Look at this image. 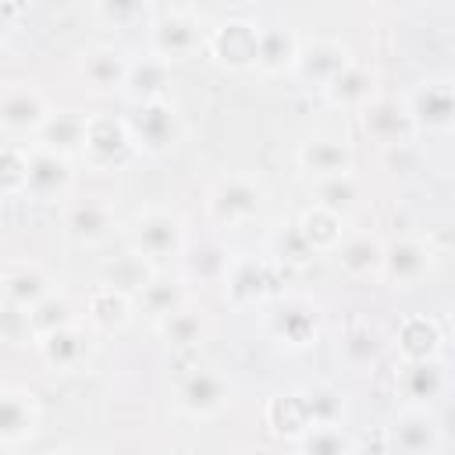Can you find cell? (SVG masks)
<instances>
[{"mask_svg": "<svg viewBox=\"0 0 455 455\" xmlns=\"http://www.w3.org/2000/svg\"><path fill=\"white\" fill-rule=\"evenodd\" d=\"M0 121L7 135H28L50 124L46 96L28 82H7L0 92Z\"/></svg>", "mask_w": 455, "mask_h": 455, "instance_id": "1", "label": "cell"}, {"mask_svg": "<svg viewBox=\"0 0 455 455\" xmlns=\"http://www.w3.org/2000/svg\"><path fill=\"white\" fill-rule=\"evenodd\" d=\"M263 206V192L249 181V178H224L213 192H210V217L217 224L238 228L249 217H256Z\"/></svg>", "mask_w": 455, "mask_h": 455, "instance_id": "2", "label": "cell"}, {"mask_svg": "<svg viewBox=\"0 0 455 455\" xmlns=\"http://www.w3.org/2000/svg\"><path fill=\"white\" fill-rule=\"evenodd\" d=\"M50 295H53V277L39 263H25V259L21 263H7V270H4V299H7L11 309L28 313Z\"/></svg>", "mask_w": 455, "mask_h": 455, "instance_id": "3", "label": "cell"}, {"mask_svg": "<svg viewBox=\"0 0 455 455\" xmlns=\"http://www.w3.org/2000/svg\"><path fill=\"white\" fill-rule=\"evenodd\" d=\"M110 228H114V210L100 196H89V199L64 206V235L78 245H92V242L107 238Z\"/></svg>", "mask_w": 455, "mask_h": 455, "instance_id": "4", "label": "cell"}, {"mask_svg": "<svg viewBox=\"0 0 455 455\" xmlns=\"http://www.w3.org/2000/svg\"><path fill=\"white\" fill-rule=\"evenodd\" d=\"M36 419H39L36 395L28 387H4V398H0V437H4V444L11 448V444H21L25 437H32Z\"/></svg>", "mask_w": 455, "mask_h": 455, "instance_id": "5", "label": "cell"}, {"mask_svg": "<svg viewBox=\"0 0 455 455\" xmlns=\"http://www.w3.org/2000/svg\"><path fill=\"white\" fill-rule=\"evenodd\" d=\"M71 171H68V156L60 149H32L28 153V185L25 192H32L36 199H53L68 188Z\"/></svg>", "mask_w": 455, "mask_h": 455, "instance_id": "6", "label": "cell"}, {"mask_svg": "<svg viewBox=\"0 0 455 455\" xmlns=\"http://www.w3.org/2000/svg\"><path fill=\"white\" fill-rule=\"evenodd\" d=\"M231 398V387L220 373L213 370H192L185 377V384L178 387V402L181 409H188L192 416H206V412H217L224 402Z\"/></svg>", "mask_w": 455, "mask_h": 455, "instance_id": "7", "label": "cell"}, {"mask_svg": "<svg viewBox=\"0 0 455 455\" xmlns=\"http://www.w3.org/2000/svg\"><path fill=\"white\" fill-rule=\"evenodd\" d=\"M128 135L132 142L160 153L167 146H174V135H178V124H174V110L160 107V103H146L132 121H128Z\"/></svg>", "mask_w": 455, "mask_h": 455, "instance_id": "8", "label": "cell"}, {"mask_svg": "<svg viewBox=\"0 0 455 455\" xmlns=\"http://www.w3.org/2000/svg\"><path fill=\"white\" fill-rule=\"evenodd\" d=\"M427 270H430V252L419 242L405 238L384 249V277L395 281V288H412Z\"/></svg>", "mask_w": 455, "mask_h": 455, "instance_id": "9", "label": "cell"}, {"mask_svg": "<svg viewBox=\"0 0 455 455\" xmlns=\"http://www.w3.org/2000/svg\"><path fill=\"white\" fill-rule=\"evenodd\" d=\"M135 242L142 249V256H167V252H178V242H181V224L171 217V213H142L135 220Z\"/></svg>", "mask_w": 455, "mask_h": 455, "instance_id": "10", "label": "cell"}, {"mask_svg": "<svg viewBox=\"0 0 455 455\" xmlns=\"http://www.w3.org/2000/svg\"><path fill=\"white\" fill-rule=\"evenodd\" d=\"M441 441V430H437V419L423 409H412L405 416H398L395 423V448L402 455H430Z\"/></svg>", "mask_w": 455, "mask_h": 455, "instance_id": "11", "label": "cell"}, {"mask_svg": "<svg viewBox=\"0 0 455 455\" xmlns=\"http://www.w3.org/2000/svg\"><path fill=\"white\" fill-rule=\"evenodd\" d=\"M348 160H352V153H348V146L338 142V139H309V142L299 149V164H302L309 174L323 178V181L348 174Z\"/></svg>", "mask_w": 455, "mask_h": 455, "instance_id": "12", "label": "cell"}, {"mask_svg": "<svg viewBox=\"0 0 455 455\" xmlns=\"http://www.w3.org/2000/svg\"><path fill=\"white\" fill-rule=\"evenodd\" d=\"M363 121H366V132L373 139L395 146V142H402L409 135V128H412L416 117H412V110L398 107L395 100H377V103H366V117Z\"/></svg>", "mask_w": 455, "mask_h": 455, "instance_id": "13", "label": "cell"}, {"mask_svg": "<svg viewBox=\"0 0 455 455\" xmlns=\"http://www.w3.org/2000/svg\"><path fill=\"white\" fill-rule=\"evenodd\" d=\"M128 142H132V135H128V124H114V121H107V117H96V121H89L85 124V139H82V149L89 153V160L92 164H114V156L117 153H124L128 149Z\"/></svg>", "mask_w": 455, "mask_h": 455, "instance_id": "14", "label": "cell"}, {"mask_svg": "<svg viewBox=\"0 0 455 455\" xmlns=\"http://www.w3.org/2000/svg\"><path fill=\"white\" fill-rule=\"evenodd\" d=\"M341 267L348 277H370L384 274V245L373 235H348L341 242Z\"/></svg>", "mask_w": 455, "mask_h": 455, "instance_id": "15", "label": "cell"}, {"mask_svg": "<svg viewBox=\"0 0 455 455\" xmlns=\"http://www.w3.org/2000/svg\"><path fill=\"white\" fill-rule=\"evenodd\" d=\"M412 117L430 124V128H448L455 124V92L441 82H430L423 85L416 96H412Z\"/></svg>", "mask_w": 455, "mask_h": 455, "instance_id": "16", "label": "cell"}, {"mask_svg": "<svg viewBox=\"0 0 455 455\" xmlns=\"http://www.w3.org/2000/svg\"><path fill=\"white\" fill-rule=\"evenodd\" d=\"M82 75L89 78L92 89H117L128 78V60L110 46H96L82 53Z\"/></svg>", "mask_w": 455, "mask_h": 455, "instance_id": "17", "label": "cell"}, {"mask_svg": "<svg viewBox=\"0 0 455 455\" xmlns=\"http://www.w3.org/2000/svg\"><path fill=\"white\" fill-rule=\"evenodd\" d=\"M39 345H43L46 363H50V366H57V370H71V366L85 355L82 331H75V327H60V331H53V334H46Z\"/></svg>", "mask_w": 455, "mask_h": 455, "instance_id": "18", "label": "cell"}, {"mask_svg": "<svg viewBox=\"0 0 455 455\" xmlns=\"http://www.w3.org/2000/svg\"><path fill=\"white\" fill-rule=\"evenodd\" d=\"M302 455H352V441L334 423H316L302 434Z\"/></svg>", "mask_w": 455, "mask_h": 455, "instance_id": "19", "label": "cell"}, {"mask_svg": "<svg viewBox=\"0 0 455 455\" xmlns=\"http://www.w3.org/2000/svg\"><path fill=\"white\" fill-rule=\"evenodd\" d=\"M124 316H128V302H124L121 291H114V288H100V291L89 299V320H92L96 327H103V331L121 327Z\"/></svg>", "mask_w": 455, "mask_h": 455, "instance_id": "20", "label": "cell"}, {"mask_svg": "<svg viewBox=\"0 0 455 455\" xmlns=\"http://www.w3.org/2000/svg\"><path fill=\"white\" fill-rule=\"evenodd\" d=\"M164 338H171L174 345H192V341H199L203 338V331H206V316H203V309H188V306H181L178 313H171V316H164Z\"/></svg>", "mask_w": 455, "mask_h": 455, "instance_id": "21", "label": "cell"}, {"mask_svg": "<svg viewBox=\"0 0 455 455\" xmlns=\"http://www.w3.org/2000/svg\"><path fill=\"white\" fill-rule=\"evenodd\" d=\"M299 68L309 75V78H316V68H327V85L348 68V57H345V50L338 46V43H316L306 57H299Z\"/></svg>", "mask_w": 455, "mask_h": 455, "instance_id": "22", "label": "cell"}, {"mask_svg": "<svg viewBox=\"0 0 455 455\" xmlns=\"http://www.w3.org/2000/svg\"><path fill=\"white\" fill-rule=\"evenodd\" d=\"M295 57V46H291V36L284 32V28H267V32H259V57H256V64H263V68H281V64H288Z\"/></svg>", "mask_w": 455, "mask_h": 455, "instance_id": "23", "label": "cell"}, {"mask_svg": "<svg viewBox=\"0 0 455 455\" xmlns=\"http://www.w3.org/2000/svg\"><path fill=\"white\" fill-rule=\"evenodd\" d=\"M153 36H156V50H160L164 57H181V53H188L192 43H196L192 25H185V21H164V25H156Z\"/></svg>", "mask_w": 455, "mask_h": 455, "instance_id": "24", "label": "cell"}, {"mask_svg": "<svg viewBox=\"0 0 455 455\" xmlns=\"http://www.w3.org/2000/svg\"><path fill=\"white\" fill-rule=\"evenodd\" d=\"M185 263H188V274L192 277H203V281L228 277V256H224L220 245H199Z\"/></svg>", "mask_w": 455, "mask_h": 455, "instance_id": "25", "label": "cell"}, {"mask_svg": "<svg viewBox=\"0 0 455 455\" xmlns=\"http://www.w3.org/2000/svg\"><path fill=\"white\" fill-rule=\"evenodd\" d=\"M327 89H331V96H334L338 103H341V100H345V103L370 100V78H366V71H363V68H352V64H348V68H345V71H341Z\"/></svg>", "mask_w": 455, "mask_h": 455, "instance_id": "26", "label": "cell"}, {"mask_svg": "<svg viewBox=\"0 0 455 455\" xmlns=\"http://www.w3.org/2000/svg\"><path fill=\"white\" fill-rule=\"evenodd\" d=\"M28 185V149L21 146H7L4 149V192L18 196Z\"/></svg>", "mask_w": 455, "mask_h": 455, "instance_id": "27", "label": "cell"}, {"mask_svg": "<svg viewBox=\"0 0 455 455\" xmlns=\"http://www.w3.org/2000/svg\"><path fill=\"white\" fill-rule=\"evenodd\" d=\"M377 348H380V341H377V334H373L370 327H352V331L345 334V341H341L345 359H348V363H355V366L370 363V359L377 355Z\"/></svg>", "mask_w": 455, "mask_h": 455, "instance_id": "28", "label": "cell"}, {"mask_svg": "<svg viewBox=\"0 0 455 455\" xmlns=\"http://www.w3.org/2000/svg\"><path fill=\"white\" fill-rule=\"evenodd\" d=\"M53 455H71V451H53Z\"/></svg>", "mask_w": 455, "mask_h": 455, "instance_id": "29", "label": "cell"}]
</instances>
